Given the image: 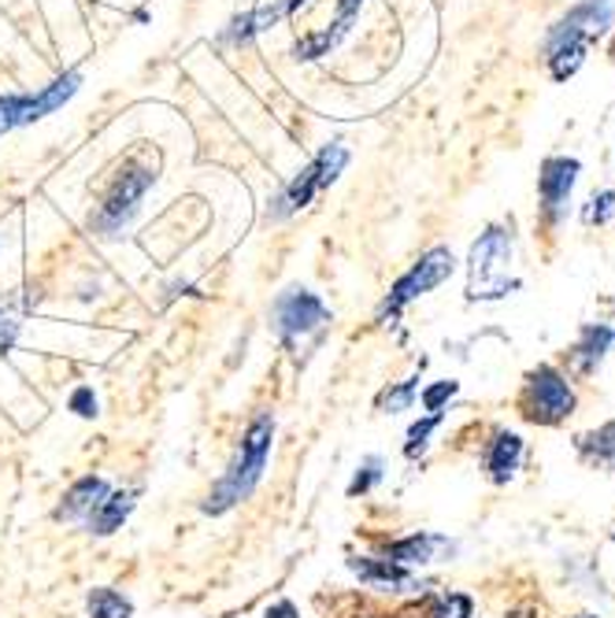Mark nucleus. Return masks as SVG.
I'll return each instance as SVG.
<instances>
[{
	"label": "nucleus",
	"instance_id": "nucleus-17",
	"mask_svg": "<svg viewBox=\"0 0 615 618\" xmlns=\"http://www.w3.org/2000/svg\"><path fill=\"white\" fill-rule=\"evenodd\" d=\"M130 508H134V496L130 493H108L105 504L89 515V526H94V533H112V530H119V522L130 515Z\"/></svg>",
	"mask_w": 615,
	"mask_h": 618
},
{
	"label": "nucleus",
	"instance_id": "nucleus-1",
	"mask_svg": "<svg viewBox=\"0 0 615 618\" xmlns=\"http://www.w3.org/2000/svg\"><path fill=\"white\" fill-rule=\"evenodd\" d=\"M615 23V0H579L568 8L546 34V67L552 82H571L586 64L590 48Z\"/></svg>",
	"mask_w": 615,
	"mask_h": 618
},
{
	"label": "nucleus",
	"instance_id": "nucleus-28",
	"mask_svg": "<svg viewBox=\"0 0 615 618\" xmlns=\"http://www.w3.org/2000/svg\"><path fill=\"white\" fill-rule=\"evenodd\" d=\"M15 322L12 319H8L4 316V311H0V352H8V349H12V344H15Z\"/></svg>",
	"mask_w": 615,
	"mask_h": 618
},
{
	"label": "nucleus",
	"instance_id": "nucleus-22",
	"mask_svg": "<svg viewBox=\"0 0 615 618\" xmlns=\"http://www.w3.org/2000/svg\"><path fill=\"white\" fill-rule=\"evenodd\" d=\"M441 427V415H430V419H422V422H416V427L408 430V444H405V452L411 455V460H416V455L427 449V438L433 430Z\"/></svg>",
	"mask_w": 615,
	"mask_h": 618
},
{
	"label": "nucleus",
	"instance_id": "nucleus-5",
	"mask_svg": "<svg viewBox=\"0 0 615 618\" xmlns=\"http://www.w3.org/2000/svg\"><path fill=\"white\" fill-rule=\"evenodd\" d=\"M345 167H349V148L341 145V141H334V145H322L319 156L311 159V164L300 170V175L289 181L286 189L278 192V200H275V208H271V216L286 219V216H294V211L308 208L311 200H316V192L327 189V186H334L338 175Z\"/></svg>",
	"mask_w": 615,
	"mask_h": 618
},
{
	"label": "nucleus",
	"instance_id": "nucleus-16",
	"mask_svg": "<svg viewBox=\"0 0 615 618\" xmlns=\"http://www.w3.org/2000/svg\"><path fill=\"white\" fill-rule=\"evenodd\" d=\"M108 496V485L105 478H83L70 485V493L64 496V504H59L56 519H78V515H94L100 504H105Z\"/></svg>",
	"mask_w": 615,
	"mask_h": 618
},
{
	"label": "nucleus",
	"instance_id": "nucleus-14",
	"mask_svg": "<svg viewBox=\"0 0 615 618\" xmlns=\"http://www.w3.org/2000/svg\"><path fill=\"white\" fill-rule=\"evenodd\" d=\"M519 463H523V438H519V433L501 430L497 438H493L490 455H486L490 482H497V485L512 482V478H516V471H519Z\"/></svg>",
	"mask_w": 615,
	"mask_h": 618
},
{
	"label": "nucleus",
	"instance_id": "nucleus-12",
	"mask_svg": "<svg viewBox=\"0 0 615 618\" xmlns=\"http://www.w3.org/2000/svg\"><path fill=\"white\" fill-rule=\"evenodd\" d=\"M360 8H364V0H338L334 23H330L327 30H316V34H308L305 42H297V59H319V56H327L330 48H334L341 37L349 34L352 23L360 19Z\"/></svg>",
	"mask_w": 615,
	"mask_h": 618
},
{
	"label": "nucleus",
	"instance_id": "nucleus-26",
	"mask_svg": "<svg viewBox=\"0 0 615 618\" xmlns=\"http://www.w3.org/2000/svg\"><path fill=\"white\" fill-rule=\"evenodd\" d=\"M452 393H457V382H438V385H430V389L422 393V404H427V411L438 415V408L452 397Z\"/></svg>",
	"mask_w": 615,
	"mask_h": 618
},
{
	"label": "nucleus",
	"instance_id": "nucleus-4",
	"mask_svg": "<svg viewBox=\"0 0 615 618\" xmlns=\"http://www.w3.org/2000/svg\"><path fill=\"white\" fill-rule=\"evenodd\" d=\"M512 267V227H490L486 234L471 249V278H468V297L471 300H490L504 297L508 289H516L519 282H508Z\"/></svg>",
	"mask_w": 615,
	"mask_h": 618
},
{
	"label": "nucleus",
	"instance_id": "nucleus-25",
	"mask_svg": "<svg viewBox=\"0 0 615 618\" xmlns=\"http://www.w3.org/2000/svg\"><path fill=\"white\" fill-rule=\"evenodd\" d=\"M416 382H419V378H411V382H405V385H397L393 393H386V397H382V408H389V411L408 408L411 397H416Z\"/></svg>",
	"mask_w": 615,
	"mask_h": 618
},
{
	"label": "nucleus",
	"instance_id": "nucleus-8",
	"mask_svg": "<svg viewBox=\"0 0 615 618\" xmlns=\"http://www.w3.org/2000/svg\"><path fill=\"white\" fill-rule=\"evenodd\" d=\"M78 82H83V75H78V70H67L64 78L48 82L45 89H37V93H8V97H0V134H8V130H15V126H30V123H37V119L53 115L56 108H64L67 100L78 93Z\"/></svg>",
	"mask_w": 615,
	"mask_h": 618
},
{
	"label": "nucleus",
	"instance_id": "nucleus-3",
	"mask_svg": "<svg viewBox=\"0 0 615 618\" xmlns=\"http://www.w3.org/2000/svg\"><path fill=\"white\" fill-rule=\"evenodd\" d=\"M153 181H156L153 167L141 164V159H127L123 170H119L116 181H112V189H108V197L100 200L97 211L89 216V227L105 238H116L119 230L134 219V211L141 208V197L153 189Z\"/></svg>",
	"mask_w": 615,
	"mask_h": 618
},
{
	"label": "nucleus",
	"instance_id": "nucleus-24",
	"mask_svg": "<svg viewBox=\"0 0 615 618\" xmlns=\"http://www.w3.org/2000/svg\"><path fill=\"white\" fill-rule=\"evenodd\" d=\"M378 478H382V463H378V460H367V463H364V471H360L356 478H352V485H349V496L367 493L371 485H375Z\"/></svg>",
	"mask_w": 615,
	"mask_h": 618
},
{
	"label": "nucleus",
	"instance_id": "nucleus-15",
	"mask_svg": "<svg viewBox=\"0 0 615 618\" xmlns=\"http://www.w3.org/2000/svg\"><path fill=\"white\" fill-rule=\"evenodd\" d=\"M441 549H452L446 537H438V533H411V537H405V541H393V544H389V549H386V560L397 563V566L430 563Z\"/></svg>",
	"mask_w": 615,
	"mask_h": 618
},
{
	"label": "nucleus",
	"instance_id": "nucleus-7",
	"mask_svg": "<svg viewBox=\"0 0 615 618\" xmlns=\"http://www.w3.org/2000/svg\"><path fill=\"white\" fill-rule=\"evenodd\" d=\"M452 271H457V260H452V252H449L446 245L422 252L419 263H411L408 275H400L397 286L389 289V297H386V304H382L378 319H382V322H386V319H397L411 300H419V297H427L430 289H438L441 282L452 275Z\"/></svg>",
	"mask_w": 615,
	"mask_h": 618
},
{
	"label": "nucleus",
	"instance_id": "nucleus-19",
	"mask_svg": "<svg viewBox=\"0 0 615 618\" xmlns=\"http://www.w3.org/2000/svg\"><path fill=\"white\" fill-rule=\"evenodd\" d=\"M352 571H356L364 582H386V585H408V571L389 560L371 563V560H352Z\"/></svg>",
	"mask_w": 615,
	"mask_h": 618
},
{
	"label": "nucleus",
	"instance_id": "nucleus-29",
	"mask_svg": "<svg viewBox=\"0 0 615 618\" xmlns=\"http://www.w3.org/2000/svg\"><path fill=\"white\" fill-rule=\"evenodd\" d=\"M267 618H297V607L282 600V604H275V607H271V611H267Z\"/></svg>",
	"mask_w": 615,
	"mask_h": 618
},
{
	"label": "nucleus",
	"instance_id": "nucleus-11",
	"mask_svg": "<svg viewBox=\"0 0 615 618\" xmlns=\"http://www.w3.org/2000/svg\"><path fill=\"white\" fill-rule=\"evenodd\" d=\"M300 4H308V0H267L264 8H256V12L234 15V19H230V26L223 30V42H230V45H245V42H252L256 34H264V30L278 26L282 19H289Z\"/></svg>",
	"mask_w": 615,
	"mask_h": 618
},
{
	"label": "nucleus",
	"instance_id": "nucleus-23",
	"mask_svg": "<svg viewBox=\"0 0 615 618\" xmlns=\"http://www.w3.org/2000/svg\"><path fill=\"white\" fill-rule=\"evenodd\" d=\"M430 618H471V600L460 593H452L449 600H441L438 607H433Z\"/></svg>",
	"mask_w": 615,
	"mask_h": 618
},
{
	"label": "nucleus",
	"instance_id": "nucleus-20",
	"mask_svg": "<svg viewBox=\"0 0 615 618\" xmlns=\"http://www.w3.org/2000/svg\"><path fill=\"white\" fill-rule=\"evenodd\" d=\"M89 618H130V600L112 589L89 593Z\"/></svg>",
	"mask_w": 615,
	"mask_h": 618
},
{
	"label": "nucleus",
	"instance_id": "nucleus-2",
	"mask_svg": "<svg viewBox=\"0 0 615 618\" xmlns=\"http://www.w3.org/2000/svg\"><path fill=\"white\" fill-rule=\"evenodd\" d=\"M271 438H275V419L264 411V415H256L252 427L245 430V441H241L234 467H230L227 478L208 493V500H205L208 515H223L227 508H234V504H241L252 489H256L260 474H264V467H267Z\"/></svg>",
	"mask_w": 615,
	"mask_h": 618
},
{
	"label": "nucleus",
	"instance_id": "nucleus-18",
	"mask_svg": "<svg viewBox=\"0 0 615 618\" xmlns=\"http://www.w3.org/2000/svg\"><path fill=\"white\" fill-rule=\"evenodd\" d=\"M579 452L586 455L590 463H597V467L615 471V422H604L601 430L579 438Z\"/></svg>",
	"mask_w": 615,
	"mask_h": 618
},
{
	"label": "nucleus",
	"instance_id": "nucleus-30",
	"mask_svg": "<svg viewBox=\"0 0 615 618\" xmlns=\"http://www.w3.org/2000/svg\"><path fill=\"white\" fill-rule=\"evenodd\" d=\"M579 618H593V615H579Z\"/></svg>",
	"mask_w": 615,
	"mask_h": 618
},
{
	"label": "nucleus",
	"instance_id": "nucleus-21",
	"mask_svg": "<svg viewBox=\"0 0 615 618\" xmlns=\"http://www.w3.org/2000/svg\"><path fill=\"white\" fill-rule=\"evenodd\" d=\"M612 219H615V189L593 192L586 200V208H582V222H586V227H608Z\"/></svg>",
	"mask_w": 615,
	"mask_h": 618
},
{
	"label": "nucleus",
	"instance_id": "nucleus-6",
	"mask_svg": "<svg viewBox=\"0 0 615 618\" xmlns=\"http://www.w3.org/2000/svg\"><path fill=\"white\" fill-rule=\"evenodd\" d=\"M519 408H523V419L538 422V427H560V422L574 411V389L557 367L541 363L538 371L527 374Z\"/></svg>",
	"mask_w": 615,
	"mask_h": 618
},
{
	"label": "nucleus",
	"instance_id": "nucleus-27",
	"mask_svg": "<svg viewBox=\"0 0 615 618\" xmlns=\"http://www.w3.org/2000/svg\"><path fill=\"white\" fill-rule=\"evenodd\" d=\"M70 408H75L78 415H97V400H94V389H78L75 397H70Z\"/></svg>",
	"mask_w": 615,
	"mask_h": 618
},
{
	"label": "nucleus",
	"instance_id": "nucleus-9",
	"mask_svg": "<svg viewBox=\"0 0 615 618\" xmlns=\"http://www.w3.org/2000/svg\"><path fill=\"white\" fill-rule=\"evenodd\" d=\"M582 164L574 156H549L538 170V216L552 230L568 219L571 192L579 186Z\"/></svg>",
	"mask_w": 615,
	"mask_h": 618
},
{
	"label": "nucleus",
	"instance_id": "nucleus-10",
	"mask_svg": "<svg viewBox=\"0 0 615 618\" xmlns=\"http://www.w3.org/2000/svg\"><path fill=\"white\" fill-rule=\"evenodd\" d=\"M327 316H330L327 304L308 289H286L275 300V327L282 338H300V333L319 330Z\"/></svg>",
	"mask_w": 615,
	"mask_h": 618
},
{
	"label": "nucleus",
	"instance_id": "nucleus-13",
	"mask_svg": "<svg viewBox=\"0 0 615 618\" xmlns=\"http://www.w3.org/2000/svg\"><path fill=\"white\" fill-rule=\"evenodd\" d=\"M615 341V330L604 327V322H590V327H582L579 341L571 344V363L579 367V374H593L608 356Z\"/></svg>",
	"mask_w": 615,
	"mask_h": 618
}]
</instances>
